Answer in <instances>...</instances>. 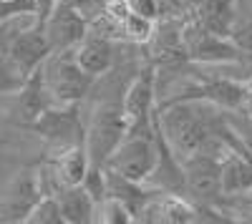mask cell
<instances>
[{"mask_svg":"<svg viewBox=\"0 0 252 224\" xmlns=\"http://www.w3.org/2000/svg\"><path fill=\"white\" fill-rule=\"evenodd\" d=\"M157 129L177 161L194 154L222 156L229 149L232 129L227 126L222 109L207 101H169L154 111Z\"/></svg>","mask_w":252,"mask_h":224,"instance_id":"1","label":"cell"},{"mask_svg":"<svg viewBox=\"0 0 252 224\" xmlns=\"http://www.w3.org/2000/svg\"><path fill=\"white\" fill-rule=\"evenodd\" d=\"M38 68L51 106H78L96 84V78L76 63L73 51H51Z\"/></svg>","mask_w":252,"mask_h":224,"instance_id":"2","label":"cell"},{"mask_svg":"<svg viewBox=\"0 0 252 224\" xmlns=\"http://www.w3.org/2000/svg\"><path fill=\"white\" fill-rule=\"evenodd\" d=\"M126 136V118L121 111V93L116 98H101L91 111L89 126L83 129V149L89 164L103 167L106 156L116 149V144Z\"/></svg>","mask_w":252,"mask_h":224,"instance_id":"3","label":"cell"},{"mask_svg":"<svg viewBox=\"0 0 252 224\" xmlns=\"http://www.w3.org/2000/svg\"><path fill=\"white\" fill-rule=\"evenodd\" d=\"M179 38H182V51L187 60H194V63H237L242 60L240 51L232 46V40L217 35L212 30H207L199 20L192 15L182 18L179 23Z\"/></svg>","mask_w":252,"mask_h":224,"instance_id":"4","label":"cell"},{"mask_svg":"<svg viewBox=\"0 0 252 224\" xmlns=\"http://www.w3.org/2000/svg\"><path fill=\"white\" fill-rule=\"evenodd\" d=\"M121 111L126 118V134H152L157 111V71L144 66L121 93Z\"/></svg>","mask_w":252,"mask_h":224,"instance_id":"5","label":"cell"},{"mask_svg":"<svg viewBox=\"0 0 252 224\" xmlns=\"http://www.w3.org/2000/svg\"><path fill=\"white\" fill-rule=\"evenodd\" d=\"M182 167V192L192 204L202 209H215L222 201L220 192V156L194 154L179 161Z\"/></svg>","mask_w":252,"mask_h":224,"instance_id":"6","label":"cell"},{"mask_svg":"<svg viewBox=\"0 0 252 224\" xmlns=\"http://www.w3.org/2000/svg\"><path fill=\"white\" fill-rule=\"evenodd\" d=\"M157 164V139L152 134H126L116 149L106 156L103 167L131 179V181H144L149 179Z\"/></svg>","mask_w":252,"mask_h":224,"instance_id":"7","label":"cell"},{"mask_svg":"<svg viewBox=\"0 0 252 224\" xmlns=\"http://www.w3.org/2000/svg\"><path fill=\"white\" fill-rule=\"evenodd\" d=\"M31 129L56 149L83 144V124L78 116V106H48L31 124Z\"/></svg>","mask_w":252,"mask_h":224,"instance_id":"8","label":"cell"},{"mask_svg":"<svg viewBox=\"0 0 252 224\" xmlns=\"http://www.w3.org/2000/svg\"><path fill=\"white\" fill-rule=\"evenodd\" d=\"M86 30H89V20L68 0H58L43 23V33L51 51H73L78 40L86 35Z\"/></svg>","mask_w":252,"mask_h":224,"instance_id":"9","label":"cell"},{"mask_svg":"<svg viewBox=\"0 0 252 224\" xmlns=\"http://www.w3.org/2000/svg\"><path fill=\"white\" fill-rule=\"evenodd\" d=\"M207 209L192 204L189 199L172 194V192H157L139 212L136 222H154V224H192L204 219Z\"/></svg>","mask_w":252,"mask_h":224,"instance_id":"10","label":"cell"},{"mask_svg":"<svg viewBox=\"0 0 252 224\" xmlns=\"http://www.w3.org/2000/svg\"><path fill=\"white\" fill-rule=\"evenodd\" d=\"M48 53H51V46L46 40V33L35 23L31 28H26V30H20L18 35H13V40L8 43V60L18 71L20 81H23L26 76H31L40 63H43V58Z\"/></svg>","mask_w":252,"mask_h":224,"instance_id":"11","label":"cell"},{"mask_svg":"<svg viewBox=\"0 0 252 224\" xmlns=\"http://www.w3.org/2000/svg\"><path fill=\"white\" fill-rule=\"evenodd\" d=\"M40 196H43V192H40L38 174L23 171L13 181L8 194L0 192V222H23Z\"/></svg>","mask_w":252,"mask_h":224,"instance_id":"12","label":"cell"},{"mask_svg":"<svg viewBox=\"0 0 252 224\" xmlns=\"http://www.w3.org/2000/svg\"><path fill=\"white\" fill-rule=\"evenodd\" d=\"M73 58L89 76L101 78L114 66V40L86 30V35H83L78 40V46L73 48Z\"/></svg>","mask_w":252,"mask_h":224,"instance_id":"13","label":"cell"},{"mask_svg":"<svg viewBox=\"0 0 252 224\" xmlns=\"http://www.w3.org/2000/svg\"><path fill=\"white\" fill-rule=\"evenodd\" d=\"M250 189H252V167L237 151L227 149L220 156V192H222V199H235V196H240Z\"/></svg>","mask_w":252,"mask_h":224,"instance_id":"14","label":"cell"},{"mask_svg":"<svg viewBox=\"0 0 252 224\" xmlns=\"http://www.w3.org/2000/svg\"><path fill=\"white\" fill-rule=\"evenodd\" d=\"M53 196L58 201L63 224H91V222H96V201L89 196V192L81 184L63 187Z\"/></svg>","mask_w":252,"mask_h":224,"instance_id":"15","label":"cell"},{"mask_svg":"<svg viewBox=\"0 0 252 224\" xmlns=\"http://www.w3.org/2000/svg\"><path fill=\"white\" fill-rule=\"evenodd\" d=\"M51 106L48 101V93L43 88V78H40V68H35L31 76L23 78V88H20V96H18V106H15V116L20 124L31 126L33 121L43 113L46 109Z\"/></svg>","mask_w":252,"mask_h":224,"instance_id":"16","label":"cell"},{"mask_svg":"<svg viewBox=\"0 0 252 224\" xmlns=\"http://www.w3.org/2000/svg\"><path fill=\"white\" fill-rule=\"evenodd\" d=\"M194 18L207 30L229 38L237 20V0H199Z\"/></svg>","mask_w":252,"mask_h":224,"instance_id":"17","label":"cell"},{"mask_svg":"<svg viewBox=\"0 0 252 224\" xmlns=\"http://www.w3.org/2000/svg\"><path fill=\"white\" fill-rule=\"evenodd\" d=\"M26 224H63L61 222V209H58V201L53 194H43L35 204L31 207V212L23 219Z\"/></svg>","mask_w":252,"mask_h":224,"instance_id":"18","label":"cell"},{"mask_svg":"<svg viewBox=\"0 0 252 224\" xmlns=\"http://www.w3.org/2000/svg\"><path fill=\"white\" fill-rule=\"evenodd\" d=\"M96 222H103V224H131L134 222V217H131V212L126 209L119 199H114V196H106L101 201V204L96 207Z\"/></svg>","mask_w":252,"mask_h":224,"instance_id":"19","label":"cell"},{"mask_svg":"<svg viewBox=\"0 0 252 224\" xmlns=\"http://www.w3.org/2000/svg\"><path fill=\"white\" fill-rule=\"evenodd\" d=\"M232 46L240 51L242 58H252V15H247L245 20H235L232 33H229Z\"/></svg>","mask_w":252,"mask_h":224,"instance_id":"20","label":"cell"},{"mask_svg":"<svg viewBox=\"0 0 252 224\" xmlns=\"http://www.w3.org/2000/svg\"><path fill=\"white\" fill-rule=\"evenodd\" d=\"M33 0H0V26L15 15H33Z\"/></svg>","mask_w":252,"mask_h":224,"instance_id":"21","label":"cell"},{"mask_svg":"<svg viewBox=\"0 0 252 224\" xmlns=\"http://www.w3.org/2000/svg\"><path fill=\"white\" fill-rule=\"evenodd\" d=\"M240 199H245V201H247V204L252 207V189H250V192H245V194H240Z\"/></svg>","mask_w":252,"mask_h":224,"instance_id":"22","label":"cell"},{"mask_svg":"<svg viewBox=\"0 0 252 224\" xmlns=\"http://www.w3.org/2000/svg\"><path fill=\"white\" fill-rule=\"evenodd\" d=\"M245 111H250V113H252V106H247V109H245Z\"/></svg>","mask_w":252,"mask_h":224,"instance_id":"23","label":"cell"}]
</instances>
